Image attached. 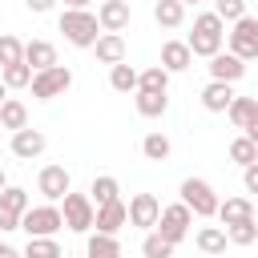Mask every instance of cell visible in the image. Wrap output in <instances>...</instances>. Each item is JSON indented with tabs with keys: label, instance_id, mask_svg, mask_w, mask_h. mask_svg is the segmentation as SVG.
<instances>
[{
	"label": "cell",
	"instance_id": "1",
	"mask_svg": "<svg viewBox=\"0 0 258 258\" xmlns=\"http://www.w3.org/2000/svg\"><path fill=\"white\" fill-rule=\"evenodd\" d=\"M189 52L194 56H214V52H222V44H226V24L214 16V12H202L198 20H194V32H189Z\"/></svg>",
	"mask_w": 258,
	"mask_h": 258
},
{
	"label": "cell",
	"instance_id": "2",
	"mask_svg": "<svg viewBox=\"0 0 258 258\" xmlns=\"http://www.w3.org/2000/svg\"><path fill=\"white\" fill-rule=\"evenodd\" d=\"M60 32H64L69 44H77V48H93L97 36H101V24H97L93 12H73V8H64V12H60Z\"/></svg>",
	"mask_w": 258,
	"mask_h": 258
},
{
	"label": "cell",
	"instance_id": "3",
	"mask_svg": "<svg viewBox=\"0 0 258 258\" xmlns=\"http://www.w3.org/2000/svg\"><path fill=\"white\" fill-rule=\"evenodd\" d=\"M181 206H189V214H198V218H214L218 214V194L206 177H185L181 181Z\"/></svg>",
	"mask_w": 258,
	"mask_h": 258
},
{
	"label": "cell",
	"instance_id": "4",
	"mask_svg": "<svg viewBox=\"0 0 258 258\" xmlns=\"http://www.w3.org/2000/svg\"><path fill=\"white\" fill-rule=\"evenodd\" d=\"M60 226H64V218H60L56 206H28V210L20 214V230H24L28 238H56Z\"/></svg>",
	"mask_w": 258,
	"mask_h": 258
},
{
	"label": "cell",
	"instance_id": "5",
	"mask_svg": "<svg viewBox=\"0 0 258 258\" xmlns=\"http://www.w3.org/2000/svg\"><path fill=\"white\" fill-rule=\"evenodd\" d=\"M60 202H64V210H60L64 226H69L73 234H89V230H93V218H97V206L89 202V194H73V189H69Z\"/></svg>",
	"mask_w": 258,
	"mask_h": 258
},
{
	"label": "cell",
	"instance_id": "6",
	"mask_svg": "<svg viewBox=\"0 0 258 258\" xmlns=\"http://www.w3.org/2000/svg\"><path fill=\"white\" fill-rule=\"evenodd\" d=\"M189 226H194V214H189V206H181V202H173V206H165L161 210V218H157V234L169 242V246H177L185 234H189Z\"/></svg>",
	"mask_w": 258,
	"mask_h": 258
},
{
	"label": "cell",
	"instance_id": "7",
	"mask_svg": "<svg viewBox=\"0 0 258 258\" xmlns=\"http://www.w3.org/2000/svg\"><path fill=\"white\" fill-rule=\"evenodd\" d=\"M226 44H230V52H234L238 60H254V56H258V20H254V16L234 20V28L226 32Z\"/></svg>",
	"mask_w": 258,
	"mask_h": 258
},
{
	"label": "cell",
	"instance_id": "8",
	"mask_svg": "<svg viewBox=\"0 0 258 258\" xmlns=\"http://www.w3.org/2000/svg\"><path fill=\"white\" fill-rule=\"evenodd\" d=\"M69 85H73V73H69L64 64H52V69H44V73H32V97H36V101H52V97H60Z\"/></svg>",
	"mask_w": 258,
	"mask_h": 258
},
{
	"label": "cell",
	"instance_id": "9",
	"mask_svg": "<svg viewBox=\"0 0 258 258\" xmlns=\"http://www.w3.org/2000/svg\"><path fill=\"white\" fill-rule=\"evenodd\" d=\"M125 210H129V226H137V230H153L161 218V202L153 194H133Z\"/></svg>",
	"mask_w": 258,
	"mask_h": 258
},
{
	"label": "cell",
	"instance_id": "10",
	"mask_svg": "<svg viewBox=\"0 0 258 258\" xmlns=\"http://www.w3.org/2000/svg\"><path fill=\"white\" fill-rule=\"evenodd\" d=\"M129 20H133L129 0H101V4H97V24H101V32H125Z\"/></svg>",
	"mask_w": 258,
	"mask_h": 258
},
{
	"label": "cell",
	"instance_id": "11",
	"mask_svg": "<svg viewBox=\"0 0 258 258\" xmlns=\"http://www.w3.org/2000/svg\"><path fill=\"white\" fill-rule=\"evenodd\" d=\"M36 189H40L48 202H60V198L73 189V177H69L64 165H44V169L36 173Z\"/></svg>",
	"mask_w": 258,
	"mask_h": 258
},
{
	"label": "cell",
	"instance_id": "12",
	"mask_svg": "<svg viewBox=\"0 0 258 258\" xmlns=\"http://www.w3.org/2000/svg\"><path fill=\"white\" fill-rule=\"evenodd\" d=\"M242 77H246V60H238L234 52H214V56H210V81L234 85V81H242Z\"/></svg>",
	"mask_w": 258,
	"mask_h": 258
},
{
	"label": "cell",
	"instance_id": "13",
	"mask_svg": "<svg viewBox=\"0 0 258 258\" xmlns=\"http://www.w3.org/2000/svg\"><path fill=\"white\" fill-rule=\"evenodd\" d=\"M129 222V210H125V202L117 198V202H109V206H97V218H93V226H97V234H113L117 238V230Z\"/></svg>",
	"mask_w": 258,
	"mask_h": 258
},
{
	"label": "cell",
	"instance_id": "14",
	"mask_svg": "<svg viewBox=\"0 0 258 258\" xmlns=\"http://www.w3.org/2000/svg\"><path fill=\"white\" fill-rule=\"evenodd\" d=\"M44 145H48V141H44V133H40V129H16V133H12V153H16L20 161L40 157V153H44Z\"/></svg>",
	"mask_w": 258,
	"mask_h": 258
},
{
	"label": "cell",
	"instance_id": "15",
	"mask_svg": "<svg viewBox=\"0 0 258 258\" xmlns=\"http://www.w3.org/2000/svg\"><path fill=\"white\" fill-rule=\"evenodd\" d=\"M93 52H97V60H101V64H109V69H113V64H121V60H125V36H121V32H101V36H97V44H93Z\"/></svg>",
	"mask_w": 258,
	"mask_h": 258
},
{
	"label": "cell",
	"instance_id": "16",
	"mask_svg": "<svg viewBox=\"0 0 258 258\" xmlns=\"http://www.w3.org/2000/svg\"><path fill=\"white\" fill-rule=\"evenodd\" d=\"M189 64H194V52H189L185 40H165L161 44V69L165 73H185Z\"/></svg>",
	"mask_w": 258,
	"mask_h": 258
},
{
	"label": "cell",
	"instance_id": "17",
	"mask_svg": "<svg viewBox=\"0 0 258 258\" xmlns=\"http://www.w3.org/2000/svg\"><path fill=\"white\" fill-rule=\"evenodd\" d=\"M24 64H28L32 73H44V69H52V64H60V60H56V48H52L48 40H28V44H24Z\"/></svg>",
	"mask_w": 258,
	"mask_h": 258
},
{
	"label": "cell",
	"instance_id": "18",
	"mask_svg": "<svg viewBox=\"0 0 258 258\" xmlns=\"http://www.w3.org/2000/svg\"><path fill=\"white\" fill-rule=\"evenodd\" d=\"M234 97H238L234 85H226V81H210V85L202 89V109H210V113H226Z\"/></svg>",
	"mask_w": 258,
	"mask_h": 258
},
{
	"label": "cell",
	"instance_id": "19",
	"mask_svg": "<svg viewBox=\"0 0 258 258\" xmlns=\"http://www.w3.org/2000/svg\"><path fill=\"white\" fill-rule=\"evenodd\" d=\"M218 218H222V226L250 222L254 218V202L250 198H226V202H218Z\"/></svg>",
	"mask_w": 258,
	"mask_h": 258
},
{
	"label": "cell",
	"instance_id": "20",
	"mask_svg": "<svg viewBox=\"0 0 258 258\" xmlns=\"http://www.w3.org/2000/svg\"><path fill=\"white\" fill-rule=\"evenodd\" d=\"M194 242H198V250H202L206 258H218V254H226V242H230V238H226L222 226H202Z\"/></svg>",
	"mask_w": 258,
	"mask_h": 258
},
{
	"label": "cell",
	"instance_id": "21",
	"mask_svg": "<svg viewBox=\"0 0 258 258\" xmlns=\"http://www.w3.org/2000/svg\"><path fill=\"white\" fill-rule=\"evenodd\" d=\"M0 125L4 129H28V109H24V101H16V97H8L4 105H0Z\"/></svg>",
	"mask_w": 258,
	"mask_h": 258
},
{
	"label": "cell",
	"instance_id": "22",
	"mask_svg": "<svg viewBox=\"0 0 258 258\" xmlns=\"http://www.w3.org/2000/svg\"><path fill=\"white\" fill-rule=\"evenodd\" d=\"M133 105H137L141 117H161V113L169 109V97H165V93H145V89H137Z\"/></svg>",
	"mask_w": 258,
	"mask_h": 258
},
{
	"label": "cell",
	"instance_id": "23",
	"mask_svg": "<svg viewBox=\"0 0 258 258\" xmlns=\"http://www.w3.org/2000/svg\"><path fill=\"white\" fill-rule=\"evenodd\" d=\"M153 20H157L161 28H177V24L185 20V4H177V0H157V4H153Z\"/></svg>",
	"mask_w": 258,
	"mask_h": 258
},
{
	"label": "cell",
	"instance_id": "24",
	"mask_svg": "<svg viewBox=\"0 0 258 258\" xmlns=\"http://www.w3.org/2000/svg\"><path fill=\"white\" fill-rule=\"evenodd\" d=\"M85 258H121V242L113 234H93L85 246Z\"/></svg>",
	"mask_w": 258,
	"mask_h": 258
},
{
	"label": "cell",
	"instance_id": "25",
	"mask_svg": "<svg viewBox=\"0 0 258 258\" xmlns=\"http://www.w3.org/2000/svg\"><path fill=\"white\" fill-rule=\"evenodd\" d=\"M93 198V206H109V202H117V194H121V185H117V177H109V173H101V177H93V189H89Z\"/></svg>",
	"mask_w": 258,
	"mask_h": 258
},
{
	"label": "cell",
	"instance_id": "26",
	"mask_svg": "<svg viewBox=\"0 0 258 258\" xmlns=\"http://www.w3.org/2000/svg\"><path fill=\"white\" fill-rule=\"evenodd\" d=\"M109 85H113L117 93H137V69L125 64V60L113 64V69H109Z\"/></svg>",
	"mask_w": 258,
	"mask_h": 258
},
{
	"label": "cell",
	"instance_id": "27",
	"mask_svg": "<svg viewBox=\"0 0 258 258\" xmlns=\"http://www.w3.org/2000/svg\"><path fill=\"white\" fill-rule=\"evenodd\" d=\"M137 89H145V93H165V89H169V73H165L161 64H149L145 73H137Z\"/></svg>",
	"mask_w": 258,
	"mask_h": 258
},
{
	"label": "cell",
	"instance_id": "28",
	"mask_svg": "<svg viewBox=\"0 0 258 258\" xmlns=\"http://www.w3.org/2000/svg\"><path fill=\"white\" fill-rule=\"evenodd\" d=\"M226 117H230V125H234V129H246V125H250V117H254V97H234V101H230V109H226Z\"/></svg>",
	"mask_w": 258,
	"mask_h": 258
},
{
	"label": "cell",
	"instance_id": "29",
	"mask_svg": "<svg viewBox=\"0 0 258 258\" xmlns=\"http://www.w3.org/2000/svg\"><path fill=\"white\" fill-rule=\"evenodd\" d=\"M230 161H238L242 169H246V165H254V161H258V145H254L246 133H242V137H234V141H230Z\"/></svg>",
	"mask_w": 258,
	"mask_h": 258
},
{
	"label": "cell",
	"instance_id": "30",
	"mask_svg": "<svg viewBox=\"0 0 258 258\" xmlns=\"http://www.w3.org/2000/svg\"><path fill=\"white\" fill-rule=\"evenodd\" d=\"M32 202H28V189H20V185H4L0 189V210H8V214H24Z\"/></svg>",
	"mask_w": 258,
	"mask_h": 258
},
{
	"label": "cell",
	"instance_id": "31",
	"mask_svg": "<svg viewBox=\"0 0 258 258\" xmlns=\"http://www.w3.org/2000/svg\"><path fill=\"white\" fill-rule=\"evenodd\" d=\"M20 254H24V258H64L56 238H28V246H24Z\"/></svg>",
	"mask_w": 258,
	"mask_h": 258
},
{
	"label": "cell",
	"instance_id": "32",
	"mask_svg": "<svg viewBox=\"0 0 258 258\" xmlns=\"http://www.w3.org/2000/svg\"><path fill=\"white\" fill-rule=\"evenodd\" d=\"M169 149H173V145H169V137H165V133H145V141H141V153H145L149 161H165V157H169Z\"/></svg>",
	"mask_w": 258,
	"mask_h": 258
},
{
	"label": "cell",
	"instance_id": "33",
	"mask_svg": "<svg viewBox=\"0 0 258 258\" xmlns=\"http://www.w3.org/2000/svg\"><path fill=\"white\" fill-rule=\"evenodd\" d=\"M0 81H4V89H24V85H32V69L24 60L8 64V69H0Z\"/></svg>",
	"mask_w": 258,
	"mask_h": 258
},
{
	"label": "cell",
	"instance_id": "34",
	"mask_svg": "<svg viewBox=\"0 0 258 258\" xmlns=\"http://www.w3.org/2000/svg\"><path fill=\"white\" fill-rule=\"evenodd\" d=\"M226 238H230L234 246H254V242H258V222L250 218V222H238V226H226Z\"/></svg>",
	"mask_w": 258,
	"mask_h": 258
},
{
	"label": "cell",
	"instance_id": "35",
	"mask_svg": "<svg viewBox=\"0 0 258 258\" xmlns=\"http://www.w3.org/2000/svg\"><path fill=\"white\" fill-rule=\"evenodd\" d=\"M20 60H24V44H20L16 36L0 32V69H8V64H20Z\"/></svg>",
	"mask_w": 258,
	"mask_h": 258
},
{
	"label": "cell",
	"instance_id": "36",
	"mask_svg": "<svg viewBox=\"0 0 258 258\" xmlns=\"http://www.w3.org/2000/svg\"><path fill=\"white\" fill-rule=\"evenodd\" d=\"M141 254H145V258H173V246H169L157 230H149L145 242H141Z\"/></svg>",
	"mask_w": 258,
	"mask_h": 258
},
{
	"label": "cell",
	"instance_id": "37",
	"mask_svg": "<svg viewBox=\"0 0 258 258\" xmlns=\"http://www.w3.org/2000/svg\"><path fill=\"white\" fill-rule=\"evenodd\" d=\"M214 16H218L222 24H226V20L234 24V20L246 16V0H218V4H214Z\"/></svg>",
	"mask_w": 258,
	"mask_h": 258
},
{
	"label": "cell",
	"instance_id": "38",
	"mask_svg": "<svg viewBox=\"0 0 258 258\" xmlns=\"http://www.w3.org/2000/svg\"><path fill=\"white\" fill-rule=\"evenodd\" d=\"M242 181H246V194H258V161L242 169Z\"/></svg>",
	"mask_w": 258,
	"mask_h": 258
},
{
	"label": "cell",
	"instance_id": "39",
	"mask_svg": "<svg viewBox=\"0 0 258 258\" xmlns=\"http://www.w3.org/2000/svg\"><path fill=\"white\" fill-rule=\"evenodd\" d=\"M8 230H20V214H8V210H0V234H8Z\"/></svg>",
	"mask_w": 258,
	"mask_h": 258
},
{
	"label": "cell",
	"instance_id": "40",
	"mask_svg": "<svg viewBox=\"0 0 258 258\" xmlns=\"http://www.w3.org/2000/svg\"><path fill=\"white\" fill-rule=\"evenodd\" d=\"M24 4H28L32 12H52V8H56V0H24Z\"/></svg>",
	"mask_w": 258,
	"mask_h": 258
},
{
	"label": "cell",
	"instance_id": "41",
	"mask_svg": "<svg viewBox=\"0 0 258 258\" xmlns=\"http://www.w3.org/2000/svg\"><path fill=\"white\" fill-rule=\"evenodd\" d=\"M246 137L258 145V101H254V117H250V125H246Z\"/></svg>",
	"mask_w": 258,
	"mask_h": 258
},
{
	"label": "cell",
	"instance_id": "42",
	"mask_svg": "<svg viewBox=\"0 0 258 258\" xmlns=\"http://www.w3.org/2000/svg\"><path fill=\"white\" fill-rule=\"evenodd\" d=\"M89 4L93 0H64V8H73V12H89Z\"/></svg>",
	"mask_w": 258,
	"mask_h": 258
},
{
	"label": "cell",
	"instance_id": "43",
	"mask_svg": "<svg viewBox=\"0 0 258 258\" xmlns=\"http://www.w3.org/2000/svg\"><path fill=\"white\" fill-rule=\"evenodd\" d=\"M0 258H24V254H20L16 246H0Z\"/></svg>",
	"mask_w": 258,
	"mask_h": 258
},
{
	"label": "cell",
	"instance_id": "44",
	"mask_svg": "<svg viewBox=\"0 0 258 258\" xmlns=\"http://www.w3.org/2000/svg\"><path fill=\"white\" fill-rule=\"evenodd\" d=\"M4 101H8V89H4V81H0V105H4Z\"/></svg>",
	"mask_w": 258,
	"mask_h": 258
},
{
	"label": "cell",
	"instance_id": "45",
	"mask_svg": "<svg viewBox=\"0 0 258 258\" xmlns=\"http://www.w3.org/2000/svg\"><path fill=\"white\" fill-rule=\"evenodd\" d=\"M4 185H8V177H4V169H0V189H4Z\"/></svg>",
	"mask_w": 258,
	"mask_h": 258
},
{
	"label": "cell",
	"instance_id": "46",
	"mask_svg": "<svg viewBox=\"0 0 258 258\" xmlns=\"http://www.w3.org/2000/svg\"><path fill=\"white\" fill-rule=\"evenodd\" d=\"M254 222H258V202H254Z\"/></svg>",
	"mask_w": 258,
	"mask_h": 258
},
{
	"label": "cell",
	"instance_id": "47",
	"mask_svg": "<svg viewBox=\"0 0 258 258\" xmlns=\"http://www.w3.org/2000/svg\"><path fill=\"white\" fill-rule=\"evenodd\" d=\"M177 4H198V0H177Z\"/></svg>",
	"mask_w": 258,
	"mask_h": 258
},
{
	"label": "cell",
	"instance_id": "48",
	"mask_svg": "<svg viewBox=\"0 0 258 258\" xmlns=\"http://www.w3.org/2000/svg\"><path fill=\"white\" fill-rule=\"evenodd\" d=\"M218 258H222V254H218Z\"/></svg>",
	"mask_w": 258,
	"mask_h": 258
}]
</instances>
